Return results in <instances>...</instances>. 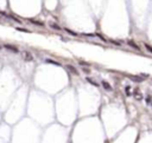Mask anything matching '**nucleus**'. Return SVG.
<instances>
[{"label":"nucleus","instance_id":"obj_9","mask_svg":"<svg viewBox=\"0 0 152 143\" xmlns=\"http://www.w3.org/2000/svg\"><path fill=\"white\" fill-rule=\"evenodd\" d=\"M145 46H146V49H147L148 51H151V52H152V47H151V46H148V45H145Z\"/></svg>","mask_w":152,"mask_h":143},{"label":"nucleus","instance_id":"obj_8","mask_svg":"<svg viewBox=\"0 0 152 143\" xmlns=\"http://www.w3.org/2000/svg\"><path fill=\"white\" fill-rule=\"evenodd\" d=\"M146 103H147V104H151V103H152V98H151V96H148L147 98H146Z\"/></svg>","mask_w":152,"mask_h":143},{"label":"nucleus","instance_id":"obj_1","mask_svg":"<svg viewBox=\"0 0 152 143\" xmlns=\"http://www.w3.org/2000/svg\"><path fill=\"white\" fill-rule=\"evenodd\" d=\"M23 58L25 59V60H27V62H31V60H33L32 54L30 53V52H27V51H24V52H23Z\"/></svg>","mask_w":152,"mask_h":143},{"label":"nucleus","instance_id":"obj_3","mask_svg":"<svg viewBox=\"0 0 152 143\" xmlns=\"http://www.w3.org/2000/svg\"><path fill=\"white\" fill-rule=\"evenodd\" d=\"M134 97H135V99L140 101V99H143V95L140 94L138 90H135V91H134Z\"/></svg>","mask_w":152,"mask_h":143},{"label":"nucleus","instance_id":"obj_2","mask_svg":"<svg viewBox=\"0 0 152 143\" xmlns=\"http://www.w3.org/2000/svg\"><path fill=\"white\" fill-rule=\"evenodd\" d=\"M101 84H102V86H103V88H105L106 90H107V91H112V86H111V85L108 84L107 82H105V81H103L102 83H101Z\"/></svg>","mask_w":152,"mask_h":143},{"label":"nucleus","instance_id":"obj_4","mask_svg":"<svg viewBox=\"0 0 152 143\" xmlns=\"http://www.w3.org/2000/svg\"><path fill=\"white\" fill-rule=\"evenodd\" d=\"M5 47L11 50V51H13V52H18V49H17V47H13V46H11V45H5Z\"/></svg>","mask_w":152,"mask_h":143},{"label":"nucleus","instance_id":"obj_7","mask_svg":"<svg viewBox=\"0 0 152 143\" xmlns=\"http://www.w3.org/2000/svg\"><path fill=\"white\" fill-rule=\"evenodd\" d=\"M68 69H69V70H70V71H72V72H74V73H75V75H77V71H76V69H75V67L70 66V65H68Z\"/></svg>","mask_w":152,"mask_h":143},{"label":"nucleus","instance_id":"obj_5","mask_svg":"<svg viewBox=\"0 0 152 143\" xmlns=\"http://www.w3.org/2000/svg\"><path fill=\"white\" fill-rule=\"evenodd\" d=\"M125 91H126V95H127V96H131V86H126L125 88Z\"/></svg>","mask_w":152,"mask_h":143},{"label":"nucleus","instance_id":"obj_6","mask_svg":"<svg viewBox=\"0 0 152 143\" xmlns=\"http://www.w3.org/2000/svg\"><path fill=\"white\" fill-rule=\"evenodd\" d=\"M87 81L89 82L90 84H93V85H95V86H99V84H98V83H96V82H95V81H93V79H90V78H87Z\"/></svg>","mask_w":152,"mask_h":143}]
</instances>
